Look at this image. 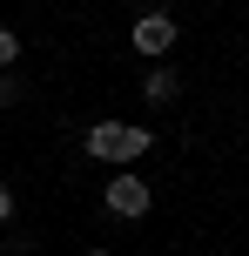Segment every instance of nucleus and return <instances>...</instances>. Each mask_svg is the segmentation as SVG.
<instances>
[{"instance_id":"obj_1","label":"nucleus","mask_w":249,"mask_h":256,"mask_svg":"<svg viewBox=\"0 0 249 256\" xmlns=\"http://www.w3.org/2000/svg\"><path fill=\"white\" fill-rule=\"evenodd\" d=\"M148 148H155V135H148V128H135V122H88V155H94V162L135 168Z\"/></svg>"},{"instance_id":"obj_2","label":"nucleus","mask_w":249,"mask_h":256,"mask_svg":"<svg viewBox=\"0 0 249 256\" xmlns=\"http://www.w3.org/2000/svg\"><path fill=\"white\" fill-rule=\"evenodd\" d=\"M101 209L115 222H142L148 209H155V196H148V182H142V168H115V182L101 189Z\"/></svg>"},{"instance_id":"obj_3","label":"nucleus","mask_w":249,"mask_h":256,"mask_svg":"<svg viewBox=\"0 0 249 256\" xmlns=\"http://www.w3.org/2000/svg\"><path fill=\"white\" fill-rule=\"evenodd\" d=\"M128 40H135V54L142 61H162V54L182 40V27H175V14H162V7H148V14H135V27H128Z\"/></svg>"},{"instance_id":"obj_4","label":"nucleus","mask_w":249,"mask_h":256,"mask_svg":"<svg viewBox=\"0 0 249 256\" xmlns=\"http://www.w3.org/2000/svg\"><path fill=\"white\" fill-rule=\"evenodd\" d=\"M175 94H182V74H175V68H148V81H142V102H148V108H169Z\"/></svg>"},{"instance_id":"obj_5","label":"nucleus","mask_w":249,"mask_h":256,"mask_svg":"<svg viewBox=\"0 0 249 256\" xmlns=\"http://www.w3.org/2000/svg\"><path fill=\"white\" fill-rule=\"evenodd\" d=\"M20 94H27V88H20V74H13V68H0V108H13Z\"/></svg>"},{"instance_id":"obj_6","label":"nucleus","mask_w":249,"mask_h":256,"mask_svg":"<svg viewBox=\"0 0 249 256\" xmlns=\"http://www.w3.org/2000/svg\"><path fill=\"white\" fill-rule=\"evenodd\" d=\"M20 61V34H13V27H0V68H13Z\"/></svg>"},{"instance_id":"obj_7","label":"nucleus","mask_w":249,"mask_h":256,"mask_svg":"<svg viewBox=\"0 0 249 256\" xmlns=\"http://www.w3.org/2000/svg\"><path fill=\"white\" fill-rule=\"evenodd\" d=\"M7 222H13V189L0 182V230H7Z\"/></svg>"},{"instance_id":"obj_8","label":"nucleus","mask_w":249,"mask_h":256,"mask_svg":"<svg viewBox=\"0 0 249 256\" xmlns=\"http://www.w3.org/2000/svg\"><path fill=\"white\" fill-rule=\"evenodd\" d=\"M88 256H115V250H88Z\"/></svg>"}]
</instances>
